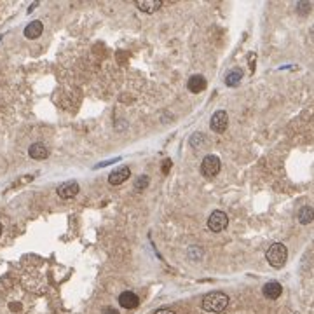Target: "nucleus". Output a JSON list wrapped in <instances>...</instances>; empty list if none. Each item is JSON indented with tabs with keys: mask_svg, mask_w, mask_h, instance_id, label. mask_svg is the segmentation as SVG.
<instances>
[{
	"mask_svg": "<svg viewBox=\"0 0 314 314\" xmlns=\"http://www.w3.org/2000/svg\"><path fill=\"white\" fill-rule=\"evenodd\" d=\"M229 306V297L224 291H211V293L204 295L203 298V309L206 313H222Z\"/></svg>",
	"mask_w": 314,
	"mask_h": 314,
	"instance_id": "f257e3e1",
	"label": "nucleus"
},
{
	"mask_svg": "<svg viewBox=\"0 0 314 314\" xmlns=\"http://www.w3.org/2000/svg\"><path fill=\"white\" fill-rule=\"evenodd\" d=\"M288 259V250L285 244L281 243H274L269 250H267V262L271 263L276 269H281L285 263H287Z\"/></svg>",
	"mask_w": 314,
	"mask_h": 314,
	"instance_id": "f03ea898",
	"label": "nucleus"
},
{
	"mask_svg": "<svg viewBox=\"0 0 314 314\" xmlns=\"http://www.w3.org/2000/svg\"><path fill=\"white\" fill-rule=\"evenodd\" d=\"M229 225V216L225 211H220V209H216V211H213L211 215H209L208 218V229L211 232H222L225 231Z\"/></svg>",
	"mask_w": 314,
	"mask_h": 314,
	"instance_id": "7ed1b4c3",
	"label": "nucleus"
},
{
	"mask_svg": "<svg viewBox=\"0 0 314 314\" xmlns=\"http://www.w3.org/2000/svg\"><path fill=\"white\" fill-rule=\"evenodd\" d=\"M220 171V159L216 156H206L201 162V175L204 178L216 177Z\"/></svg>",
	"mask_w": 314,
	"mask_h": 314,
	"instance_id": "20e7f679",
	"label": "nucleus"
},
{
	"mask_svg": "<svg viewBox=\"0 0 314 314\" xmlns=\"http://www.w3.org/2000/svg\"><path fill=\"white\" fill-rule=\"evenodd\" d=\"M209 126H211V130L215 131V133L222 134L227 131L229 128V115L225 110H216L215 114H213L211 121H209Z\"/></svg>",
	"mask_w": 314,
	"mask_h": 314,
	"instance_id": "39448f33",
	"label": "nucleus"
},
{
	"mask_svg": "<svg viewBox=\"0 0 314 314\" xmlns=\"http://www.w3.org/2000/svg\"><path fill=\"white\" fill-rule=\"evenodd\" d=\"M56 192H58V196L63 197V199H72V197H75L78 194V183L75 180L65 182V183L59 185Z\"/></svg>",
	"mask_w": 314,
	"mask_h": 314,
	"instance_id": "423d86ee",
	"label": "nucleus"
},
{
	"mask_svg": "<svg viewBox=\"0 0 314 314\" xmlns=\"http://www.w3.org/2000/svg\"><path fill=\"white\" fill-rule=\"evenodd\" d=\"M131 177V169L128 168V166H122V168L115 169V171H112L108 175V183L112 185H121L124 183L128 178Z\"/></svg>",
	"mask_w": 314,
	"mask_h": 314,
	"instance_id": "0eeeda50",
	"label": "nucleus"
},
{
	"mask_svg": "<svg viewBox=\"0 0 314 314\" xmlns=\"http://www.w3.org/2000/svg\"><path fill=\"white\" fill-rule=\"evenodd\" d=\"M206 86H208V82H206V78H204L203 75H192L187 82V89L194 94L203 93V91L206 89Z\"/></svg>",
	"mask_w": 314,
	"mask_h": 314,
	"instance_id": "6e6552de",
	"label": "nucleus"
},
{
	"mask_svg": "<svg viewBox=\"0 0 314 314\" xmlns=\"http://www.w3.org/2000/svg\"><path fill=\"white\" fill-rule=\"evenodd\" d=\"M119 304H121V307H124V309H134V307H138V304H140V298H138V295L133 293V291H124V293L119 295Z\"/></svg>",
	"mask_w": 314,
	"mask_h": 314,
	"instance_id": "1a4fd4ad",
	"label": "nucleus"
},
{
	"mask_svg": "<svg viewBox=\"0 0 314 314\" xmlns=\"http://www.w3.org/2000/svg\"><path fill=\"white\" fill-rule=\"evenodd\" d=\"M28 156H30L31 159L42 161V159H47V156H49V150H47V147L44 145V143L37 141V143L30 145V149H28Z\"/></svg>",
	"mask_w": 314,
	"mask_h": 314,
	"instance_id": "9d476101",
	"label": "nucleus"
},
{
	"mask_svg": "<svg viewBox=\"0 0 314 314\" xmlns=\"http://www.w3.org/2000/svg\"><path fill=\"white\" fill-rule=\"evenodd\" d=\"M42 31H44V25L42 21H31V23L26 25V28H25V37L30 40L33 39H39L40 35H42Z\"/></svg>",
	"mask_w": 314,
	"mask_h": 314,
	"instance_id": "9b49d317",
	"label": "nucleus"
},
{
	"mask_svg": "<svg viewBox=\"0 0 314 314\" xmlns=\"http://www.w3.org/2000/svg\"><path fill=\"white\" fill-rule=\"evenodd\" d=\"M263 295H265L267 298H271V300H276V298H279V295L283 293V287L279 285L278 281H269L263 285Z\"/></svg>",
	"mask_w": 314,
	"mask_h": 314,
	"instance_id": "f8f14e48",
	"label": "nucleus"
},
{
	"mask_svg": "<svg viewBox=\"0 0 314 314\" xmlns=\"http://www.w3.org/2000/svg\"><path fill=\"white\" fill-rule=\"evenodd\" d=\"M161 5H162L161 0H140V2H136V7L140 9V11L147 12V14L157 12L161 9Z\"/></svg>",
	"mask_w": 314,
	"mask_h": 314,
	"instance_id": "ddd939ff",
	"label": "nucleus"
},
{
	"mask_svg": "<svg viewBox=\"0 0 314 314\" xmlns=\"http://www.w3.org/2000/svg\"><path fill=\"white\" fill-rule=\"evenodd\" d=\"M297 218L302 225L311 224V222L314 220V209L311 208V206H304V208H300V211H298Z\"/></svg>",
	"mask_w": 314,
	"mask_h": 314,
	"instance_id": "4468645a",
	"label": "nucleus"
},
{
	"mask_svg": "<svg viewBox=\"0 0 314 314\" xmlns=\"http://www.w3.org/2000/svg\"><path fill=\"white\" fill-rule=\"evenodd\" d=\"M241 78H243V70H241V68H234V70L229 72L227 77H225V84L231 87H236L241 82Z\"/></svg>",
	"mask_w": 314,
	"mask_h": 314,
	"instance_id": "2eb2a0df",
	"label": "nucleus"
},
{
	"mask_svg": "<svg viewBox=\"0 0 314 314\" xmlns=\"http://www.w3.org/2000/svg\"><path fill=\"white\" fill-rule=\"evenodd\" d=\"M206 141H208V138H206L204 133H194L192 138H190V145H192L196 150H203L204 147L208 145Z\"/></svg>",
	"mask_w": 314,
	"mask_h": 314,
	"instance_id": "dca6fc26",
	"label": "nucleus"
},
{
	"mask_svg": "<svg viewBox=\"0 0 314 314\" xmlns=\"http://www.w3.org/2000/svg\"><path fill=\"white\" fill-rule=\"evenodd\" d=\"M149 182H150V178L147 177V175H141V177H138L136 182H134V188H136V190H141V188H145L147 185H149Z\"/></svg>",
	"mask_w": 314,
	"mask_h": 314,
	"instance_id": "f3484780",
	"label": "nucleus"
},
{
	"mask_svg": "<svg viewBox=\"0 0 314 314\" xmlns=\"http://www.w3.org/2000/svg\"><path fill=\"white\" fill-rule=\"evenodd\" d=\"M297 11L300 12V14H306L307 11H311V4H307V2H300L297 7Z\"/></svg>",
	"mask_w": 314,
	"mask_h": 314,
	"instance_id": "a211bd4d",
	"label": "nucleus"
},
{
	"mask_svg": "<svg viewBox=\"0 0 314 314\" xmlns=\"http://www.w3.org/2000/svg\"><path fill=\"white\" fill-rule=\"evenodd\" d=\"M171 159H166L164 162H162V173H164V175H168V171H169V168H171Z\"/></svg>",
	"mask_w": 314,
	"mask_h": 314,
	"instance_id": "6ab92c4d",
	"label": "nucleus"
},
{
	"mask_svg": "<svg viewBox=\"0 0 314 314\" xmlns=\"http://www.w3.org/2000/svg\"><path fill=\"white\" fill-rule=\"evenodd\" d=\"M103 314H119V313L114 309V307H105V309H103Z\"/></svg>",
	"mask_w": 314,
	"mask_h": 314,
	"instance_id": "aec40b11",
	"label": "nucleus"
},
{
	"mask_svg": "<svg viewBox=\"0 0 314 314\" xmlns=\"http://www.w3.org/2000/svg\"><path fill=\"white\" fill-rule=\"evenodd\" d=\"M154 314H175L173 311H169V309H159L157 313H154Z\"/></svg>",
	"mask_w": 314,
	"mask_h": 314,
	"instance_id": "412c9836",
	"label": "nucleus"
},
{
	"mask_svg": "<svg viewBox=\"0 0 314 314\" xmlns=\"http://www.w3.org/2000/svg\"><path fill=\"white\" fill-rule=\"evenodd\" d=\"M2 231H4V229H2V224H0V236H2Z\"/></svg>",
	"mask_w": 314,
	"mask_h": 314,
	"instance_id": "4be33fe9",
	"label": "nucleus"
}]
</instances>
